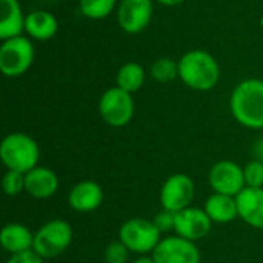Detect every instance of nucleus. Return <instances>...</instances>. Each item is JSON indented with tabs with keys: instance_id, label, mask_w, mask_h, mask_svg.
I'll return each instance as SVG.
<instances>
[{
	"instance_id": "obj_1",
	"label": "nucleus",
	"mask_w": 263,
	"mask_h": 263,
	"mask_svg": "<svg viewBox=\"0 0 263 263\" xmlns=\"http://www.w3.org/2000/svg\"><path fill=\"white\" fill-rule=\"evenodd\" d=\"M233 117L245 128H263V80L248 79L240 82L230 99Z\"/></svg>"
},
{
	"instance_id": "obj_2",
	"label": "nucleus",
	"mask_w": 263,
	"mask_h": 263,
	"mask_svg": "<svg viewBox=\"0 0 263 263\" xmlns=\"http://www.w3.org/2000/svg\"><path fill=\"white\" fill-rule=\"evenodd\" d=\"M179 63V77L191 89L210 91L220 79V66L217 60L206 51L193 49L185 52Z\"/></svg>"
},
{
	"instance_id": "obj_3",
	"label": "nucleus",
	"mask_w": 263,
	"mask_h": 263,
	"mask_svg": "<svg viewBox=\"0 0 263 263\" xmlns=\"http://www.w3.org/2000/svg\"><path fill=\"white\" fill-rule=\"evenodd\" d=\"M0 159L6 170L26 174L37 166L40 149L31 136L25 133H11L0 143Z\"/></svg>"
},
{
	"instance_id": "obj_4",
	"label": "nucleus",
	"mask_w": 263,
	"mask_h": 263,
	"mask_svg": "<svg viewBox=\"0 0 263 263\" xmlns=\"http://www.w3.org/2000/svg\"><path fill=\"white\" fill-rule=\"evenodd\" d=\"M72 242V228L66 220L54 219L34 233L32 250L42 259H54L65 253Z\"/></svg>"
},
{
	"instance_id": "obj_5",
	"label": "nucleus",
	"mask_w": 263,
	"mask_h": 263,
	"mask_svg": "<svg viewBox=\"0 0 263 263\" xmlns=\"http://www.w3.org/2000/svg\"><path fill=\"white\" fill-rule=\"evenodd\" d=\"M160 231L153 220L136 217L126 220L119 230V240L129 250L140 256L153 254L156 247L160 243Z\"/></svg>"
},
{
	"instance_id": "obj_6",
	"label": "nucleus",
	"mask_w": 263,
	"mask_h": 263,
	"mask_svg": "<svg viewBox=\"0 0 263 263\" xmlns=\"http://www.w3.org/2000/svg\"><path fill=\"white\" fill-rule=\"evenodd\" d=\"M34 46L25 35L3 40L0 46V71L6 77L23 76L32 65Z\"/></svg>"
},
{
	"instance_id": "obj_7",
	"label": "nucleus",
	"mask_w": 263,
	"mask_h": 263,
	"mask_svg": "<svg viewBox=\"0 0 263 263\" xmlns=\"http://www.w3.org/2000/svg\"><path fill=\"white\" fill-rule=\"evenodd\" d=\"M134 111L133 94L119 86L106 89L99 100V112L102 119L114 128L126 126L133 120Z\"/></svg>"
},
{
	"instance_id": "obj_8",
	"label": "nucleus",
	"mask_w": 263,
	"mask_h": 263,
	"mask_svg": "<svg viewBox=\"0 0 263 263\" xmlns=\"http://www.w3.org/2000/svg\"><path fill=\"white\" fill-rule=\"evenodd\" d=\"M208 182L214 193L233 197H237L247 188L243 168L233 160H220L214 163L210 170Z\"/></svg>"
},
{
	"instance_id": "obj_9",
	"label": "nucleus",
	"mask_w": 263,
	"mask_h": 263,
	"mask_svg": "<svg viewBox=\"0 0 263 263\" xmlns=\"http://www.w3.org/2000/svg\"><path fill=\"white\" fill-rule=\"evenodd\" d=\"M194 182L190 176L177 173L170 176L160 190V203L163 210L179 213L188 208L194 199Z\"/></svg>"
},
{
	"instance_id": "obj_10",
	"label": "nucleus",
	"mask_w": 263,
	"mask_h": 263,
	"mask_svg": "<svg viewBox=\"0 0 263 263\" xmlns=\"http://www.w3.org/2000/svg\"><path fill=\"white\" fill-rule=\"evenodd\" d=\"M151 257L156 263H200V251L196 242L176 234L162 239Z\"/></svg>"
},
{
	"instance_id": "obj_11",
	"label": "nucleus",
	"mask_w": 263,
	"mask_h": 263,
	"mask_svg": "<svg viewBox=\"0 0 263 263\" xmlns=\"http://www.w3.org/2000/svg\"><path fill=\"white\" fill-rule=\"evenodd\" d=\"M153 11V0H122L117 9L119 26L128 34H139L149 25Z\"/></svg>"
},
{
	"instance_id": "obj_12",
	"label": "nucleus",
	"mask_w": 263,
	"mask_h": 263,
	"mask_svg": "<svg viewBox=\"0 0 263 263\" xmlns=\"http://www.w3.org/2000/svg\"><path fill=\"white\" fill-rule=\"evenodd\" d=\"M213 220L205 213V210L188 206L179 213H176V227L174 231L177 236L197 242L203 237H206L211 231Z\"/></svg>"
},
{
	"instance_id": "obj_13",
	"label": "nucleus",
	"mask_w": 263,
	"mask_h": 263,
	"mask_svg": "<svg viewBox=\"0 0 263 263\" xmlns=\"http://www.w3.org/2000/svg\"><path fill=\"white\" fill-rule=\"evenodd\" d=\"M103 202V190L97 182L83 180L74 185L68 194V205L77 213H91Z\"/></svg>"
},
{
	"instance_id": "obj_14",
	"label": "nucleus",
	"mask_w": 263,
	"mask_h": 263,
	"mask_svg": "<svg viewBox=\"0 0 263 263\" xmlns=\"http://www.w3.org/2000/svg\"><path fill=\"white\" fill-rule=\"evenodd\" d=\"M57 190L59 177L46 166H35L25 174V191L34 199H49Z\"/></svg>"
},
{
	"instance_id": "obj_15",
	"label": "nucleus",
	"mask_w": 263,
	"mask_h": 263,
	"mask_svg": "<svg viewBox=\"0 0 263 263\" xmlns=\"http://www.w3.org/2000/svg\"><path fill=\"white\" fill-rule=\"evenodd\" d=\"M239 217L250 227L263 230V188L247 186L237 197Z\"/></svg>"
},
{
	"instance_id": "obj_16",
	"label": "nucleus",
	"mask_w": 263,
	"mask_h": 263,
	"mask_svg": "<svg viewBox=\"0 0 263 263\" xmlns=\"http://www.w3.org/2000/svg\"><path fill=\"white\" fill-rule=\"evenodd\" d=\"M0 39L8 40L22 35L25 18L18 0H0Z\"/></svg>"
},
{
	"instance_id": "obj_17",
	"label": "nucleus",
	"mask_w": 263,
	"mask_h": 263,
	"mask_svg": "<svg viewBox=\"0 0 263 263\" xmlns=\"http://www.w3.org/2000/svg\"><path fill=\"white\" fill-rule=\"evenodd\" d=\"M0 245L11 256L29 251L34 245V234L22 223H8L2 228Z\"/></svg>"
},
{
	"instance_id": "obj_18",
	"label": "nucleus",
	"mask_w": 263,
	"mask_h": 263,
	"mask_svg": "<svg viewBox=\"0 0 263 263\" xmlns=\"http://www.w3.org/2000/svg\"><path fill=\"white\" fill-rule=\"evenodd\" d=\"M203 210L210 216V219L216 223H230L236 217H239L237 202L236 197L233 196L214 193L206 199Z\"/></svg>"
},
{
	"instance_id": "obj_19",
	"label": "nucleus",
	"mask_w": 263,
	"mask_h": 263,
	"mask_svg": "<svg viewBox=\"0 0 263 263\" xmlns=\"http://www.w3.org/2000/svg\"><path fill=\"white\" fill-rule=\"evenodd\" d=\"M59 29L57 18L48 11H32L25 18V31L35 40H49Z\"/></svg>"
},
{
	"instance_id": "obj_20",
	"label": "nucleus",
	"mask_w": 263,
	"mask_h": 263,
	"mask_svg": "<svg viewBox=\"0 0 263 263\" xmlns=\"http://www.w3.org/2000/svg\"><path fill=\"white\" fill-rule=\"evenodd\" d=\"M145 77H146V74H145V69L142 65H139L136 62H128L119 69L116 82H117L119 88L133 94L143 86Z\"/></svg>"
},
{
	"instance_id": "obj_21",
	"label": "nucleus",
	"mask_w": 263,
	"mask_h": 263,
	"mask_svg": "<svg viewBox=\"0 0 263 263\" xmlns=\"http://www.w3.org/2000/svg\"><path fill=\"white\" fill-rule=\"evenodd\" d=\"M116 3L117 0H79L82 14L92 20L108 17L112 12Z\"/></svg>"
},
{
	"instance_id": "obj_22",
	"label": "nucleus",
	"mask_w": 263,
	"mask_h": 263,
	"mask_svg": "<svg viewBox=\"0 0 263 263\" xmlns=\"http://www.w3.org/2000/svg\"><path fill=\"white\" fill-rule=\"evenodd\" d=\"M149 72L156 82L168 83V82H173L174 79L179 77V63H176L173 59L162 57V59H157L151 65Z\"/></svg>"
},
{
	"instance_id": "obj_23",
	"label": "nucleus",
	"mask_w": 263,
	"mask_h": 263,
	"mask_svg": "<svg viewBox=\"0 0 263 263\" xmlns=\"http://www.w3.org/2000/svg\"><path fill=\"white\" fill-rule=\"evenodd\" d=\"M2 186H3V191H5L6 196H9V197L18 196L20 193L25 191V174L18 173V171L8 170L3 174Z\"/></svg>"
},
{
	"instance_id": "obj_24",
	"label": "nucleus",
	"mask_w": 263,
	"mask_h": 263,
	"mask_svg": "<svg viewBox=\"0 0 263 263\" xmlns=\"http://www.w3.org/2000/svg\"><path fill=\"white\" fill-rule=\"evenodd\" d=\"M245 183L250 188H262L263 186V162L260 160H251L243 168Z\"/></svg>"
},
{
	"instance_id": "obj_25",
	"label": "nucleus",
	"mask_w": 263,
	"mask_h": 263,
	"mask_svg": "<svg viewBox=\"0 0 263 263\" xmlns=\"http://www.w3.org/2000/svg\"><path fill=\"white\" fill-rule=\"evenodd\" d=\"M129 250L120 242H111L105 250V262L106 263H126Z\"/></svg>"
},
{
	"instance_id": "obj_26",
	"label": "nucleus",
	"mask_w": 263,
	"mask_h": 263,
	"mask_svg": "<svg viewBox=\"0 0 263 263\" xmlns=\"http://www.w3.org/2000/svg\"><path fill=\"white\" fill-rule=\"evenodd\" d=\"M153 222H154V225L157 227V230L160 233H170L176 227V213L168 211V210H163V211H160V213L156 214V217L153 219Z\"/></svg>"
},
{
	"instance_id": "obj_27",
	"label": "nucleus",
	"mask_w": 263,
	"mask_h": 263,
	"mask_svg": "<svg viewBox=\"0 0 263 263\" xmlns=\"http://www.w3.org/2000/svg\"><path fill=\"white\" fill-rule=\"evenodd\" d=\"M5 263H43V259L34 250H29L18 254H12Z\"/></svg>"
},
{
	"instance_id": "obj_28",
	"label": "nucleus",
	"mask_w": 263,
	"mask_h": 263,
	"mask_svg": "<svg viewBox=\"0 0 263 263\" xmlns=\"http://www.w3.org/2000/svg\"><path fill=\"white\" fill-rule=\"evenodd\" d=\"M253 154H254L256 160L263 162V137L253 145Z\"/></svg>"
},
{
	"instance_id": "obj_29",
	"label": "nucleus",
	"mask_w": 263,
	"mask_h": 263,
	"mask_svg": "<svg viewBox=\"0 0 263 263\" xmlns=\"http://www.w3.org/2000/svg\"><path fill=\"white\" fill-rule=\"evenodd\" d=\"M157 2L162 3V5H166V6H176V5L183 3L185 0H157Z\"/></svg>"
},
{
	"instance_id": "obj_30",
	"label": "nucleus",
	"mask_w": 263,
	"mask_h": 263,
	"mask_svg": "<svg viewBox=\"0 0 263 263\" xmlns=\"http://www.w3.org/2000/svg\"><path fill=\"white\" fill-rule=\"evenodd\" d=\"M133 263H156V262H154V259H153V257H149V256H140L139 259H136Z\"/></svg>"
},
{
	"instance_id": "obj_31",
	"label": "nucleus",
	"mask_w": 263,
	"mask_h": 263,
	"mask_svg": "<svg viewBox=\"0 0 263 263\" xmlns=\"http://www.w3.org/2000/svg\"><path fill=\"white\" fill-rule=\"evenodd\" d=\"M260 25H262V28H263V15H262V18H260Z\"/></svg>"
}]
</instances>
